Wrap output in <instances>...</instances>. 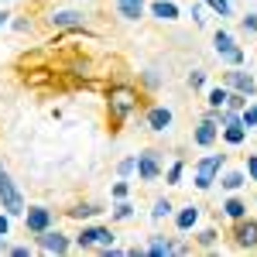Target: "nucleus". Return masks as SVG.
I'll list each match as a JSON object with an SVG mask.
<instances>
[{
    "label": "nucleus",
    "instance_id": "1",
    "mask_svg": "<svg viewBox=\"0 0 257 257\" xmlns=\"http://www.w3.org/2000/svg\"><path fill=\"white\" fill-rule=\"evenodd\" d=\"M103 106H106V123H110V131L117 134L120 127L141 110V89L131 86V82H113V86H106Z\"/></svg>",
    "mask_w": 257,
    "mask_h": 257
},
{
    "label": "nucleus",
    "instance_id": "2",
    "mask_svg": "<svg viewBox=\"0 0 257 257\" xmlns=\"http://www.w3.org/2000/svg\"><path fill=\"white\" fill-rule=\"evenodd\" d=\"M223 168H226V155H206V158H199L196 168H192V185H196L199 192H209L216 185V175Z\"/></svg>",
    "mask_w": 257,
    "mask_h": 257
},
{
    "label": "nucleus",
    "instance_id": "3",
    "mask_svg": "<svg viewBox=\"0 0 257 257\" xmlns=\"http://www.w3.org/2000/svg\"><path fill=\"white\" fill-rule=\"evenodd\" d=\"M72 247H79V250H110L113 247V230L110 226H99V223H89V226H82L76 240H72Z\"/></svg>",
    "mask_w": 257,
    "mask_h": 257
},
{
    "label": "nucleus",
    "instance_id": "4",
    "mask_svg": "<svg viewBox=\"0 0 257 257\" xmlns=\"http://www.w3.org/2000/svg\"><path fill=\"white\" fill-rule=\"evenodd\" d=\"M0 209L7 213V216H24V209H28V202H24V196H21L18 182L7 175V168L0 165Z\"/></svg>",
    "mask_w": 257,
    "mask_h": 257
},
{
    "label": "nucleus",
    "instance_id": "5",
    "mask_svg": "<svg viewBox=\"0 0 257 257\" xmlns=\"http://www.w3.org/2000/svg\"><path fill=\"white\" fill-rule=\"evenodd\" d=\"M35 247H38L41 254H69L72 250V237L55 230V226H48V230L35 233Z\"/></svg>",
    "mask_w": 257,
    "mask_h": 257
},
{
    "label": "nucleus",
    "instance_id": "6",
    "mask_svg": "<svg viewBox=\"0 0 257 257\" xmlns=\"http://www.w3.org/2000/svg\"><path fill=\"white\" fill-rule=\"evenodd\" d=\"M45 21H48L52 31H82L86 28V14L76 11V7H59V11H52Z\"/></svg>",
    "mask_w": 257,
    "mask_h": 257
},
{
    "label": "nucleus",
    "instance_id": "7",
    "mask_svg": "<svg viewBox=\"0 0 257 257\" xmlns=\"http://www.w3.org/2000/svg\"><path fill=\"white\" fill-rule=\"evenodd\" d=\"M233 247L237 250H257V216H243V219H233Z\"/></svg>",
    "mask_w": 257,
    "mask_h": 257
},
{
    "label": "nucleus",
    "instance_id": "8",
    "mask_svg": "<svg viewBox=\"0 0 257 257\" xmlns=\"http://www.w3.org/2000/svg\"><path fill=\"white\" fill-rule=\"evenodd\" d=\"M223 86H226V89H237V93H243L247 99L257 96V79L250 76V72H243V65L226 69V72H223Z\"/></svg>",
    "mask_w": 257,
    "mask_h": 257
},
{
    "label": "nucleus",
    "instance_id": "9",
    "mask_svg": "<svg viewBox=\"0 0 257 257\" xmlns=\"http://www.w3.org/2000/svg\"><path fill=\"white\" fill-rule=\"evenodd\" d=\"M21 219H24V230L35 237V233H41V230L55 226V209H48V206H28Z\"/></svg>",
    "mask_w": 257,
    "mask_h": 257
},
{
    "label": "nucleus",
    "instance_id": "10",
    "mask_svg": "<svg viewBox=\"0 0 257 257\" xmlns=\"http://www.w3.org/2000/svg\"><path fill=\"white\" fill-rule=\"evenodd\" d=\"M138 178H141V182H158V178H161L158 151H141V155H138Z\"/></svg>",
    "mask_w": 257,
    "mask_h": 257
},
{
    "label": "nucleus",
    "instance_id": "11",
    "mask_svg": "<svg viewBox=\"0 0 257 257\" xmlns=\"http://www.w3.org/2000/svg\"><path fill=\"white\" fill-rule=\"evenodd\" d=\"M192 141H196L199 148H213L219 141V127H216V120L213 117H202L196 123V131H192Z\"/></svg>",
    "mask_w": 257,
    "mask_h": 257
},
{
    "label": "nucleus",
    "instance_id": "12",
    "mask_svg": "<svg viewBox=\"0 0 257 257\" xmlns=\"http://www.w3.org/2000/svg\"><path fill=\"white\" fill-rule=\"evenodd\" d=\"M144 123H148V131H155V134H165V131L172 127V110H168V106H148V113H144Z\"/></svg>",
    "mask_w": 257,
    "mask_h": 257
},
{
    "label": "nucleus",
    "instance_id": "13",
    "mask_svg": "<svg viewBox=\"0 0 257 257\" xmlns=\"http://www.w3.org/2000/svg\"><path fill=\"white\" fill-rule=\"evenodd\" d=\"M113 11H117L120 21H141L144 18V11H148V0H113Z\"/></svg>",
    "mask_w": 257,
    "mask_h": 257
},
{
    "label": "nucleus",
    "instance_id": "14",
    "mask_svg": "<svg viewBox=\"0 0 257 257\" xmlns=\"http://www.w3.org/2000/svg\"><path fill=\"white\" fill-rule=\"evenodd\" d=\"M199 213H202V209H199V206H192V202H189V206H182V209L175 213L178 233H192V230L199 226Z\"/></svg>",
    "mask_w": 257,
    "mask_h": 257
},
{
    "label": "nucleus",
    "instance_id": "15",
    "mask_svg": "<svg viewBox=\"0 0 257 257\" xmlns=\"http://www.w3.org/2000/svg\"><path fill=\"white\" fill-rule=\"evenodd\" d=\"M148 14L155 21L172 24V21H178V4H172V0H151V4H148Z\"/></svg>",
    "mask_w": 257,
    "mask_h": 257
},
{
    "label": "nucleus",
    "instance_id": "16",
    "mask_svg": "<svg viewBox=\"0 0 257 257\" xmlns=\"http://www.w3.org/2000/svg\"><path fill=\"white\" fill-rule=\"evenodd\" d=\"M216 182L226 189V192H240V189L247 185V172H243V168H223V172L216 175Z\"/></svg>",
    "mask_w": 257,
    "mask_h": 257
},
{
    "label": "nucleus",
    "instance_id": "17",
    "mask_svg": "<svg viewBox=\"0 0 257 257\" xmlns=\"http://www.w3.org/2000/svg\"><path fill=\"white\" fill-rule=\"evenodd\" d=\"M219 209H223V216L230 219V223H233V219H243V216H247V202H243L237 192H230V196H226V202H223Z\"/></svg>",
    "mask_w": 257,
    "mask_h": 257
},
{
    "label": "nucleus",
    "instance_id": "18",
    "mask_svg": "<svg viewBox=\"0 0 257 257\" xmlns=\"http://www.w3.org/2000/svg\"><path fill=\"white\" fill-rule=\"evenodd\" d=\"M103 213V206H96V202H76L72 209H65V216L76 219V223H86V219H93Z\"/></svg>",
    "mask_w": 257,
    "mask_h": 257
},
{
    "label": "nucleus",
    "instance_id": "19",
    "mask_svg": "<svg viewBox=\"0 0 257 257\" xmlns=\"http://www.w3.org/2000/svg\"><path fill=\"white\" fill-rule=\"evenodd\" d=\"M233 48H237V38H233L226 28H219L216 35H213V52L223 59V55H226V52H233Z\"/></svg>",
    "mask_w": 257,
    "mask_h": 257
},
{
    "label": "nucleus",
    "instance_id": "20",
    "mask_svg": "<svg viewBox=\"0 0 257 257\" xmlns=\"http://www.w3.org/2000/svg\"><path fill=\"white\" fill-rule=\"evenodd\" d=\"M219 134H223V141H226L230 148H240V144L247 141V134H250V131H247L243 123H230V127H223Z\"/></svg>",
    "mask_w": 257,
    "mask_h": 257
},
{
    "label": "nucleus",
    "instance_id": "21",
    "mask_svg": "<svg viewBox=\"0 0 257 257\" xmlns=\"http://www.w3.org/2000/svg\"><path fill=\"white\" fill-rule=\"evenodd\" d=\"M172 243H175V240L158 237V233H155V237H148V247H144V250H148L151 257H168V254H172Z\"/></svg>",
    "mask_w": 257,
    "mask_h": 257
},
{
    "label": "nucleus",
    "instance_id": "22",
    "mask_svg": "<svg viewBox=\"0 0 257 257\" xmlns=\"http://www.w3.org/2000/svg\"><path fill=\"white\" fill-rule=\"evenodd\" d=\"M226 96H230V89L219 82V86H213L209 93H206V103H209V110H219V106H226Z\"/></svg>",
    "mask_w": 257,
    "mask_h": 257
},
{
    "label": "nucleus",
    "instance_id": "23",
    "mask_svg": "<svg viewBox=\"0 0 257 257\" xmlns=\"http://www.w3.org/2000/svg\"><path fill=\"white\" fill-rule=\"evenodd\" d=\"M216 240H219V233L213 230V226H206V230H199V233H196V243L202 247V250H213V247H216Z\"/></svg>",
    "mask_w": 257,
    "mask_h": 257
},
{
    "label": "nucleus",
    "instance_id": "24",
    "mask_svg": "<svg viewBox=\"0 0 257 257\" xmlns=\"http://www.w3.org/2000/svg\"><path fill=\"white\" fill-rule=\"evenodd\" d=\"M175 213V206L168 202V199H155V206H151V219H168Z\"/></svg>",
    "mask_w": 257,
    "mask_h": 257
},
{
    "label": "nucleus",
    "instance_id": "25",
    "mask_svg": "<svg viewBox=\"0 0 257 257\" xmlns=\"http://www.w3.org/2000/svg\"><path fill=\"white\" fill-rule=\"evenodd\" d=\"M131 216H134V206L127 199H117V206L110 209V219H131Z\"/></svg>",
    "mask_w": 257,
    "mask_h": 257
},
{
    "label": "nucleus",
    "instance_id": "26",
    "mask_svg": "<svg viewBox=\"0 0 257 257\" xmlns=\"http://www.w3.org/2000/svg\"><path fill=\"white\" fill-rule=\"evenodd\" d=\"M240 123H243L247 131H254V127H257V103H247V106L240 110Z\"/></svg>",
    "mask_w": 257,
    "mask_h": 257
},
{
    "label": "nucleus",
    "instance_id": "27",
    "mask_svg": "<svg viewBox=\"0 0 257 257\" xmlns=\"http://www.w3.org/2000/svg\"><path fill=\"white\" fill-rule=\"evenodd\" d=\"M182 175H185V161L178 158L175 165H172V168L165 172V182H168V185H182Z\"/></svg>",
    "mask_w": 257,
    "mask_h": 257
},
{
    "label": "nucleus",
    "instance_id": "28",
    "mask_svg": "<svg viewBox=\"0 0 257 257\" xmlns=\"http://www.w3.org/2000/svg\"><path fill=\"white\" fill-rule=\"evenodd\" d=\"M134 172H138V155H131V158H123V161L117 165V175H120V178H131Z\"/></svg>",
    "mask_w": 257,
    "mask_h": 257
},
{
    "label": "nucleus",
    "instance_id": "29",
    "mask_svg": "<svg viewBox=\"0 0 257 257\" xmlns=\"http://www.w3.org/2000/svg\"><path fill=\"white\" fill-rule=\"evenodd\" d=\"M206 7H209L213 14H219V18H230V14H233L230 0H206Z\"/></svg>",
    "mask_w": 257,
    "mask_h": 257
},
{
    "label": "nucleus",
    "instance_id": "30",
    "mask_svg": "<svg viewBox=\"0 0 257 257\" xmlns=\"http://www.w3.org/2000/svg\"><path fill=\"white\" fill-rule=\"evenodd\" d=\"M243 59H247V55H243V48H240V45H237V48H233V52H226V55H223V59H219V62H223V65H230V69H233V65H243Z\"/></svg>",
    "mask_w": 257,
    "mask_h": 257
},
{
    "label": "nucleus",
    "instance_id": "31",
    "mask_svg": "<svg viewBox=\"0 0 257 257\" xmlns=\"http://www.w3.org/2000/svg\"><path fill=\"white\" fill-rule=\"evenodd\" d=\"M247 103H250V99L243 96V93H237V89H230V96H226V106H230V110H243Z\"/></svg>",
    "mask_w": 257,
    "mask_h": 257
},
{
    "label": "nucleus",
    "instance_id": "32",
    "mask_svg": "<svg viewBox=\"0 0 257 257\" xmlns=\"http://www.w3.org/2000/svg\"><path fill=\"white\" fill-rule=\"evenodd\" d=\"M202 86H206V72L202 69H192L189 72V89H202Z\"/></svg>",
    "mask_w": 257,
    "mask_h": 257
},
{
    "label": "nucleus",
    "instance_id": "33",
    "mask_svg": "<svg viewBox=\"0 0 257 257\" xmlns=\"http://www.w3.org/2000/svg\"><path fill=\"white\" fill-rule=\"evenodd\" d=\"M110 196H113V202H117V199H127L131 196V185H127V182H117V185L110 189Z\"/></svg>",
    "mask_w": 257,
    "mask_h": 257
},
{
    "label": "nucleus",
    "instance_id": "34",
    "mask_svg": "<svg viewBox=\"0 0 257 257\" xmlns=\"http://www.w3.org/2000/svg\"><path fill=\"white\" fill-rule=\"evenodd\" d=\"M240 28H243L247 35H257V14H247V18H240Z\"/></svg>",
    "mask_w": 257,
    "mask_h": 257
},
{
    "label": "nucleus",
    "instance_id": "35",
    "mask_svg": "<svg viewBox=\"0 0 257 257\" xmlns=\"http://www.w3.org/2000/svg\"><path fill=\"white\" fill-rule=\"evenodd\" d=\"M247 182H257V155H247Z\"/></svg>",
    "mask_w": 257,
    "mask_h": 257
},
{
    "label": "nucleus",
    "instance_id": "36",
    "mask_svg": "<svg viewBox=\"0 0 257 257\" xmlns=\"http://www.w3.org/2000/svg\"><path fill=\"white\" fill-rule=\"evenodd\" d=\"M192 21H196L199 28L206 24V7H202V4H192Z\"/></svg>",
    "mask_w": 257,
    "mask_h": 257
},
{
    "label": "nucleus",
    "instance_id": "37",
    "mask_svg": "<svg viewBox=\"0 0 257 257\" xmlns=\"http://www.w3.org/2000/svg\"><path fill=\"white\" fill-rule=\"evenodd\" d=\"M7 233H11V216L0 209V237H7Z\"/></svg>",
    "mask_w": 257,
    "mask_h": 257
},
{
    "label": "nucleus",
    "instance_id": "38",
    "mask_svg": "<svg viewBox=\"0 0 257 257\" xmlns=\"http://www.w3.org/2000/svg\"><path fill=\"white\" fill-rule=\"evenodd\" d=\"M11 257H31V247H7Z\"/></svg>",
    "mask_w": 257,
    "mask_h": 257
},
{
    "label": "nucleus",
    "instance_id": "39",
    "mask_svg": "<svg viewBox=\"0 0 257 257\" xmlns=\"http://www.w3.org/2000/svg\"><path fill=\"white\" fill-rule=\"evenodd\" d=\"M14 31H31V21H24V18H18V21H14Z\"/></svg>",
    "mask_w": 257,
    "mask_h": 257
},
{
    "label": "nucleus",
    "instance_id": "40",
    "mask_svg": "<svg viewBox=\"0 0 257 257\" xmlns=\"http://www.w3.org/2000/svg\"><path fill=\"white\" fill-rule=\"evenodd\" d=\"M144 86H158V76L155 72H144Z\"/></svg>",
    "mask_w": 257,
    "mask_h": 257
},
{
    "label": "nucleus",
    "instance_id": "41",
    "mask_svg": "<svg viewBox=\"0 0 257 257\" xmlns=\"http://www.w3.org/2000/svg\"><path fill=\"white\" fill-rule=\"evenodd\" d=\"M7 18H11V14H7V11H0V28L7 24Z\"/></svg>",
    "mask_w": 257,
    "mask_h": 257
},
{
    "label": "nucleus",
    "instance_id": "42",
    "mask_svg": "<svg viewBox=\"0 0 257 257\" xmlns=\"http://www.w3.org/2000/svg\"><path fill=\"white\" fill-rule=\"evenodd\" d=\"M0 254H7V240L0 237Z\"/></svg>",
    "mask_w": 257,
    "mask_h": 257
},
{
    "label": "nucleus",
    "instance_id": "43",
    "mask_svg": "<svg viewBox=\"0 0 257 257\" xmlns=\"http://www.w3.org/2000/svg\"><path fill=\"white\" fill-rule=\"evenodd\" d=\"M254 202H257V196H254Z\"/></svg>",
    "mask_w": 257,
    "mask_h": 257
}]
</instances>
